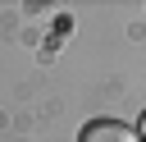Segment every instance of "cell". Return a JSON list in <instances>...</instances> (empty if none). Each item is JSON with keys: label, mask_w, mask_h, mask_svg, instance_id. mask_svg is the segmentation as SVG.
<instances>
[{"label": "cell", "mask_w": 146, "mask_h": 142, "mask_svg": "<svg viewBox=\"0 0 146 142\" xmlns=\"http://www.w3.org/2000/svg\"><path fill=\"white\" fill-rule=\"evenodd\" d=\"M78 142H137V128H128L119 119H91Z\"/></svg>", "instance_id": "1"}, {"label": "cell", "mask_w": 146, "mask_h": 142, "mask_svg": "<svg viewBox=\"0 0 146 142\" xmlns=\"http://www.w3.org/2000/svg\"><path fill=\"white\" fill-rule=\"evenodd\" d=\"M137 133H141V137H146V110H141V119H137Z\"/></svg>", "instance_id": "2"}]
</instances>
